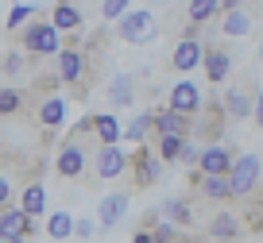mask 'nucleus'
<instances>
[{
    "label": "nucleus",
    "instance_id": "nucleus-4",
    "mask_svg": "<svg viewBox=\"0 0 263 243\" xmlns=\"http://www.w3.org/2000/svg\"><path fill=\"white\" fill-rule=\"evenodd\" d=\"M201 58H205V43H201V27L197 24H186L178 35V43H174L171 50V66L178 73H194L197 66H201Z\"/></svg>",
    "mask_w": 263,
    "mask_h": 243
},
{
    "label": "nucleus",
    "instance_id": "nucleus-15",
    "mask_svg": "<svg viewBox=\"0 0 263 243\" xmlns=\"http://www.w3.org/2000/svg\"><path fill=\"white\" fill-rule=\"evenodd\" d=\"M232 162H236V154H232L224 143H205V147H201V158H197V170H201V174H221V178H229Z\"/></svg>",
    "mask_w": 263,
    "mask_h": 243
},
{
    "label": "nucleus",
    "instance_id": "nucleus-30",
    "mask_svg": "<svg viewBox=\"0 0 263 243\" xmlns=\"http://www.w3.org/2000/svg\"><path fill=\"white\" fill-rule=\"evenodd\" d=\"M31 19H35V4H12L8 16H4V31H20Z\"/></svg>",
    "mask_w": 263,
    "mask_h": 243
},
{
    "label": "nucleus",
    "instance_id": "nucleus-21",
    "mask_svg": "<svg viewBox=\"0 0 263 243\" xmlns=\"http://www.w3.org/2000/svg\"><path fill=\"white\" fill-rule=\"evenodd\" d=\"M151 135H155V108H143L132 124H124V139H128L132 147H136V143H147Z\"/></svg>",
    "mask_w": 263,
    "mask_h": 243
},
{
    "label": "nucleus",
    "instance_id": "nucleus-34",
    "mask_svg": "<svg viewBox=\"0 0 263 243\" xmlns=\"http://www.w3.org/2000/svg\"><path fill=\"white\" fill-rule=\"evenodd\" d=\"M124 12H132V0H105V4H101V16H105L108 24H116Z\"/></svg>",
    "mask_w": 263,
    "mask_h": 243
},
{
    "label": "nucleus",
    "instance_id": "nucleus-7",
    "mask_svg": "<svg viewBox=\"0 0 263 243\" xmlns=\"http://www.w3.org/2000/svg\"><path fill=\"white\" fill-rule=\"evenodd\" d=\"M58 81L62 85H70V89H78V97H89L85 93V73H89V58H85L82 47H62L58 50Z\"/></svg>",
    "mask_w": 263,
    "mask_h": 243
},
{
    "label": "nucleus",
    "instance_id": "nucleus-12",
    "mask_svg": "<svg viewBox=\"0 0 263 243\" xmlns=\"http://www.w3.org/2000/svg\"><path fill=\"white\" fill-rule=\"evenodd\" d=\"M201 66H205V81H209V85H224V81L232 77V70H236L229 47H221V43H205V58H201Z\"/></svg>",
    "mask_w": 263,
    "mask_h": 243
},
{
    "label": "nucleus",
    "instance_id": "nucleus-44",
    "mask_svg": "<svg viewBox=\"0 0 263 243\" xmlns=\"http://www.w3.org/2000/svg\"><path fill=\"white\" fill-rule=\"evenodd\" d=\"M259 58H263V39H259Z\"/></svg>",
    "mask_w": 263,
    "mask_h": 243
},
{
    "label": "nucleus",
    "instance_id": "nucleus-36",
    "mask_svg": "<svg viewBox=\"0 0 263 243\" xmlns=\"http://www.w3.org/2000/svg\"><path fill=\"white\" fill-rule=\"evenodd\" d=\"M97 131V116H82V120L74 124V131H70V139H85Z\"/></svg>",
    "mask_w": 263,
    "mask_h": 243
},
{
    "label": "nucleus",
    "instance_id": "nucleus-23",
    "mask_svg": "<svg viewBox=\"0 0 263 243\" xmlns=\"http://www.w3.org/2000/svg\"><path fill=\"white\" fill-rule=\"evenodd\" d=\"M252 31V12L236 8V12H221V35L224 39H240V35Z\"/></svg>",
    "mask_w": 263,
    "mask_h": 243
},
{
    "label": "nucleus",
    "instance_id": "nucleus-33",
    "mask_svg": "<svg viewBox=\"0 0 263 243\" xmlns=\"http://www.w3.org/2000/svg\"><path fill=\"white\" fill-rule=\"evenodd\" d=\"M0 70L8 73V77L24 73V70H27V54H24V50H8V54H4V62H0Z\"/></svg>",
    "mask_w": 263,
    "mask_h": 243
},
{
    "label": "nucleus",
    "instance_id": "nucleus-2",
    "mask_svg": "<svg viewBox=\"0 0 263 243\" xmlns=\"http://www.w3.org/2000/svg\"><path fill=\"white\" fill-rule=\"evenodd\" d=\"M163 166H166V162L159 158L147 143H136L128 151V174H132V186L140 189V193H143V189H151L159 178H163Z\"/></svg>",
    "mask_w": 263,
    "mask_h": 243
},
{
    "label": "nucleus",
    "instance_id": "nucleus-46",
    "mask_svg": "<svg viewBox=\"0 0 263 243\" xmlns=\"http://www.w3.org/2000/svg\"><path fill=\"white\" fill-rule=\"evenodd\" d=\"M0 243H4V239H0Z\"/></svg>",
    "mask_w": 263,
    "mask_h": 243
},
{
    "label": "nucleus",
    "instance_id": "nucleus-47",
    "mask_svg": "<svg viewBox=\"0 0 263 243\" xmlns=\"http://www.w3.org/2000/svg\"><path fill=\"white\" fill-rule=\"evenodd\" d=\"M236 243H240V239H236Z\"/></svg>",
    "mask_w": 263,
    "mask_h": 243
},
{
    "label": "nucleus",
    "instance_id": "nucleus-13",
    "mask_svg": "<svg viewBox=\"0 0 263 243\" xmlns=\"http://www.w3.org/2000/svg\"><path fill=\"white\" fill-rule=\"evenodd\" d=\"M201 89H197L194 81H174L171 85V93H166V108H174V112H182V116H197L201 112Z\"/></svg>",
    "mask_w": 263,
    "mask_h": 243
},
{
    "label": "nucleus",
    "instance_id": "nucleus-43",
    "mask_svg": "<svg viewBox=\"0 0 263 243\" xmlns=\"http://www.w3.org/2000/svg\"><path fill=\"white\" fill-rule=\"evenodd\" d=\"M12 243H31V239H12Z\"/></svg>",
    "mask_w": 263,
    "mask_h": 243
},
{
    "label": "nucleus",
    "instance_id": "nucleus-18",
    "mask_svg": "<svg viewBox=\"0 0 263 243\" xmlns=\"http://www.w3.org/2000/svg\"><path fill=\"white\" fill-rule=\"evenodd\" d=\"M194 116H182L174 108H155V135H190Z\"/></svg>",
    "mask_w": 263,
    "mask_h": 243
},
{
    "label": "nucleus",
    "instance_id": "nucleus-8",
    "mask_svg": "<svg viewBox=\"0 0 263 243\" xmlns=\"http://www.w3.org/2000/svg\"><path fill=\"white\" fill-rule=\"evenodd\" d=\"M201 108H205V116L197 112V120H194V128H190V135H194L201 147H205V143H221L224 124H229V112H224V105H221V100H205Z\"/></svg>",
    "mask_w": 263,
    "mask_h": 243
},
{
    "label": "nucleus",
    "instance_id": "nucleus-28",
    "mask_svg": "<svg viewBox=\"0 0 263 243\" xmlns=\"http://www.w3.org/2000/svg\"><path fill=\"white\" fill-rule=\"evenodd\" d=\"M97 147H105V143H120L124 139V124L116 120V112H101L97 116Z\"/></svg>",
    "mask_w": 263,
    "mask_h": 243
},
{
    "label": "nucleus",
    "instance_id": "nucleus-41",
    "mask_svg": "<svg viewBox=\"0 0 263 243\" xmlns=\"http://www.w3.org/2000/svg\"><path fill=\"white\" fill-rule=\"evenodd\" d=\"M236 8H244V0H221V12H236Z\"/></svg>",
    "mask_w": 263,
    "mask_h": 243
},
{
    "label": "nucleus",
    "instance_id": "nucleus-22",
    "mask_svg": "<svg viewBox=\"0 0 263 243\" xmlns=\"http://www.w3.org/2000/svg\"><path fill=\"white\" fill-rule=\"evenodd\" d=\"M20 209H24L27 216H35V220L47 212V189H43V181H27V186L20 189Z\"/></svg>",
    "mask_w": 263,
    "mask_h": 243
},
{
    "label": "nucleus",
    "instance_id": "nucleus-32",
    "mask_svg": "<svg viewBox=\"0 0 263 243\" xmlns=\"http://www.w3.org/2000/svg\"><path fill=\"white\" fill-rule=\"evenodd\" d=\"M151 235H155V243H178L182 239V228L178 224H171V220H155V224H151Z\"/></svg>",
    "mask_w": 263,
    "mask_h": 243
},
{
    "label": "nucleus",
    "instance_id": "nucleus-38",
    "mask_svg": "<svg viewBox=\"0 0 263 243\" xmlns=\"http://www.w3.org/2000/svg\"><path fill=\"white\" fill-rule=\"evenodd\" d=\"M252 124L263 131V89H255V105H252Z\"/></svg>",
    "mask_w": 263,
    "mask_h": 243
},
{
    "label": "nucleus",
    "instance_id": "nucleus-39",
    "mask_svg": "<svg viewBox=\"0 0 263 243\" xmlns=\"http://www.w3.org/2000/svg\"><path fill=\"white\" fill-rule=\"evenodd\" d=\"M93 232H97V224H93V220H78V224H74V235H78V239H89Z\"/></svg>",
    "mask_w": 263,
    "mask_h": 243
},
{
    "label": "nucleus",
    "instance_id": "nucleus-45",
    "mask_svg": "<svg viewBox=\"0 0 263 243\" xmlns=\"http://www.w3.org/2000/svg\"><path fill=\"white\" fill-rule=\"evenodd\" d=\"M12 4H20V0H12Z\"/></svg>",
    "mask_w": 263,
    "mask_h": 243
},
{
    "label": "nucleus",
    "instance_id": "nucleus-31",
    "mask_svg": "<svg viewBox=\"0 0 263 243\" xmlns=\"http://www.w3.org/2000/svg\"><path fill=\"white\" fill-rule=\"evenodd\" d=\"M20 108H24V93H20V89H12V85H4V89H0V120L16 116Z\"/></svg>",
    "mask_w": 263,
    "mask_h": 243
},
{
    "label": "nucleus",
    "instance_id": "nucleus-27",
    "mask_svg": "<svg viewBox=\"0 0 263 243\" xmlns=\"http://www.w3.org/2000/svg\"><path fill=\"white\" fill-rule=\"evenodd\" d=\"M74 224L78 220L70 216V212H50L47 216V224H43V232H47V239H54V243H62V239H70V235H74Z\"/></svg>",
    "mask_w": 263,
    "mask_h": 243
},
{
    "label": "nucleus",
    "instance_id": "nucleus-26",
    "mask_svg": "<svg viewBox=\"0 0 263 243\" xmlns=\"http://www.w3.org/2000/svg\"><path fill=\"white\" fill-rule=\"evenodd\" d=\"M163 216L171 220V224H178V228H194V220H197L186 197H166L163 201Z\"/></svg>",
    "mask_w": 263,
    "mask_h": 243
},
{
    "label": "nucleus",
    "instance_id": "nucleus-14",
    "mask_svg": "<svg viewBox=\"0 0 263 243\" xmlns=\"http://www.w3.org/2000/svg\"><path fill=\"white\" fill-rule=\"evenodd\" d=\"M240 235H244V216H236V212H217L205 224V239L213 243H236Z\"/></svg>",
    "mask_w": 263,
    "mask_h": 243
},
{
    "label": "nucleus",
    "instance_id": "nucleus-24",
    "mask_svg": "<svg viewBox=\"0 0 263 243\" xmlns=\"http://www.w3.org/2000/svg\"><path fill=\"white\" fill-rule=\"evenodd\" d=\"M39 124H43L47 131H58V128L66 124V100L50 93V97H47V100L39 105Z\"/></svg>",
    "mask_w": 263,
    "mask_h": 243
},
{
    "label": "nucleus",
    "instance_id": "nucleus-35",
    "mask_svg": "<svg viewBox=\"0 0 263 243\" xmlns=\"http://www.w3.org/2000/svg\"><path fill=\"white\" fill-rule=\"evenodd\" d=\"M197 158H201V143H197L194 135H186V143H182V158H178V166H197Z\"/></svg>",
    "mask_w": 263,
    "mask_h": 243
},
{
    "label": "nucleus",
    "instance_id": "nucleus-42",
    "mask_svg": "<svg viewBox=\"0 0 263 243\" xmlns=\"http://www.w3.org/2000/svg\"><path fill=\"white\" fill-rule=\"evenodd\" d=\"M255 209H259V212H263V189H259V197H255Z\"/></svg>",
    "mask_w": 263,
    "mask_h": 243
},
{
    "label": "nucleus",
    "instance_id": "nucleus-11",
    "mask_svg": "<svg viewBox=\"0 0 263 243\" xmlns=\"http://www.w3.org/2000/svg\"><path fill=\"white\" fill-rule=\"evenodd\" d=\"M224 112H229V120H252V105H255V85L252 81H236V85H229L221 97Z\"/></svg>",
    "mask_w": 263,
    "mask_h": 243
},
{
    "label": "nucleus",
    "instance_id": "nucleus-10",
    "mask_svg": "<svg viewBox=\"0 0 263 243\" xmlns=\"http://www.w3.org/2000/svg\"><path fill=\"white\" fill-rule=\"evenodd\" d=\"M93 174H97L101 181H116L128 174V151H124L120 143H105L97 147V154H93Z\"/></svg>",
    "mask_w": 263,
    "mask_h": 243
},
{
    "label": "nucleus",
    "instance_id": "nucleus-37",
    "mask_svg": "<svg viewBox=\"0 0 263 243\" xmlns=\"http://www.w3.org/2000/svg\"><path fill=\"white\" fill-rule=\"evenodd\" d=\"M12 193H16L12 178H8V174H0V209H4V205H12Z\"/></svg>",
    "mask_w": 263,
    "mask_h": 243
},
{
    "label": "nucleus",
    "instance_id": "nucleus-5",
    "mask_svg": "<svg viewBox=\"0 0 263 243\" xmlns=\"http://www.w3.org/2000/svg\"><path fill=\"white\" fill-rule=\"evenodd\" d=\"M155 16L147 8H132L116 19V39L128 43V47H143V43H155Z\"/></svg>",
    "mask_w": 263,
    "mask_h": 243
},
{
    "label": "nucleus",
    "instance_id": "nucleus-40",
    "mask_svg": "<svg viewBox=\"0 0 263 243\" xmlns=\"http://www.w3.org/2000/svg\"><path fill=\"white\" fill-rule=\"evenodd\" d=\"M132 243H155V235H151V228H136V235H132Z\"/></svg>",
    "mask_w": 263,
    "mask_h": 243
},
{
    "label": "nucleus",
    "instance_id": "nucleus-16",
    "mask_svg": "<svg viewBox=\"0 0 263 243\" xmlns=\"http://www.w3.org/2000/svg\"><path fill=\"white\" fill-rule=\"evenodd\" d=\"M194 181H197V193L205 197V201H213V205H229L232 201V186H229V178H221V174H201L197 170Z\"/></svg>",
    "mask_w": 263,
    "mask_h": 243
},
{
    "label": "nucleus",
    "instance_id": "nucleus-20",
    "mask_svg": "<svg viewBox=\"0 0 263 243\" xmlns=\"http://www.w3.org/2000/svg\"><path fill=\"white\" fill-rule=\"evenodd\" d=\"M132 100H136V77L132 73H112V81H108V105L116 108H128Z\"/></svg>",
    "mask_w": 263,
    "mask_h": 243
},
{
    "label": "nucleus",
    "instance_id": "nucleus-17",
    "mask_svg": "<svg viewBox=\"0 0 263 243\" xmlns=\"http://www.w3.org/2000/svg\"><path fill=\"white\" fill-rule=\"evenodd\" d=\"M50 24L62 35H70V31H82L85 27V16H82V8H78L74 0H58L54 8H50Z\"/></svg>",
    "mask_w": 263,
    "mask_h": 243
},
{
    "label": "nucleus",
    "instance_id": "nucleus-6",
    "mask_svg": "<svg viewBox=\"0 0 263 243\" xmlns=\"http://www.w3.org/2000/svg\"><path fill=\"white\" fill-rule=\"evenodd\" d=\"M89 158L93 154L85 151L82 139H66V143L58 147V154H54V174L62 181H78V178H85V170H89Z\"/></svg>",
    "mask_w": 263,
    "mask_h": 243
},
{
    "label": "nucleus",
    "instance_id": "nucleus-25",
    "mask_svg": "<svg viewBox=\"0 0 263 243\" xmlns=\"http://www.w3.org/2000/svg\"><path fill=\"white\" fill-rule=\"evenodd\" d=\"M217 16H221V0H190L186 4V24L205 27V24H213Z\"/></svg>",
    "mask_w": 263,
    "mask_h": 243
},
{
    "label": "nucleus",
    "instance_id": "nucleus-19",
    "mask_svg": "<svg viewBox=\"0 0 263 243\" xmlns=\"http://www.w3.org/2000/svg\"><path fill=\"white\" fill-rule=\"evenodd\" d=\"M128 201H132V193H108V197H101V205H97L101 228H116V224H120L124 212H128Z\"/></svg>",
    "mask_w": 263,
    "mask_h": 243
},
{
    "label": "nucleus",
    "instance_id": "nucleus-9",
    "mask_svg": "<svg viewBox=\"0 0 263 243\" xmlns=\"http://www.w3.org/2000/svg\"><path fill=\"white\" fill-rule=\"evenodd\" d=\"M39 232V220L27 216L20 205H4L0 209V239L12 243V239H31V235Z\"/></svg>",
    "mask_w": 263,
    "mask_h": 243
},
{
    "label": "nucleus",
    "instance_id": "nucleus-1",
    "mask_svg": "<svg viewBox=\"0 0 263 243\" xmlns=\"http://www.w3.org/2000/svg\"><path fill=\"white\" fill-rule=\"evenodd\" d=\"M20 50L31 58H58L62 50V31L50 19H31L20 27Z\"/></svg>",
    "mask_w": 263,
    "mask_h": 243
},
{
    "label": "nucleus",
    "instance_id": "nucleus-3",
    "mask_svg": "<svg viewBox=\"0 0 263 243\" xmlns=\"http://www.w3.org/2000/svg\"><path fill=\"white\" fill-rule=\"evenodd\" d=\"M229 186H232V201L236 197H252L255 186H263V158L255 151L236 154V162H232V170H229Z\"/></svg>",
    "mask_w": 263,
    "mask_h": 243
},
{
    "label": "nucleus",
    "instance_id": "nucleus-29",
    "mask_svg": "<svg viewBox=\"0 0 263 243\" xmlns=\"http://www.w3.org/2000/svg\"><path fill=\"white\" fill-rule=\"evenodd\" d=\"M159 143H155V154L166 162V166H178V158H182V143H186V135H155Z\"/></svg>",
    "mask_w": 263,
    "mask_h": 243
}]
</instances>
